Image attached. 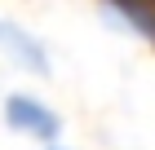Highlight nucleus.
<instances>
[{
	"label": "nucleus",
	"mask_w": 155,
	"mask_h": 150,
	"mask_svg": "<svg viewBox=\"0 0 155 150\" xmlns=\"http://www.w3.org/2000/svg\"><path fill=\"white\" fill-rule=\"evenodd\" d=\"M49 150H75V146H62V141H58V146H49Z\"/></svg>",
	"instance_id": "7ed1b4c3"
},
{
	"label": "nucleus",
	"mask_w": 155,
	"mask_h": 150,
	"mask_svg": "<svg viewBox=\"0 0 155 150\" xmlns=\"http://www.w3.org/2000/svg\"><path fill=\"white\" fill-rule=\"evenodd\" d=\"M0 124L9 128L13 137L31 141V146H40V150H49V146L62 141V115H58V106L45 102V97L31 93V88H13V93L0 97Z\"/></svg>",
	"instance_id": "f257e3e1"
},
{
	"label": "nucleus",
	"mask_w": 155,
	"mask_h": 150,
	"mask_svg": "<svg viewBox=\"0 0 155 150\" xmlns=\"http://www.w3.org/2000/svg\"><path fill=\"white\" fill-rule=\"evenodd\" d=\"M97 9L115 31L155 44V0H97Z\"/></svg>",
	"instance_id": "f03ea898"
}]
</instances>
